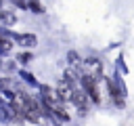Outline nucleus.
I'll return each instance as SVG.
<instances>
[{"instance_id": "7ed1b4c3", "label": "nucleus", "mask_w": 134, "mask_h": 126, "mask_svg": "<svg viewBox=\"0 0 134 126\" xmlns=\"http://www.w3.org/2000/svg\"><path fill=\"white\" fill-rule=\"evenodd\" d=\"M73 92H75V86H73L69 80H61V82H59V86H57V94L61 97L63 103L73 101Z\"/></svg>"}, {"instance_id": "20e7f679", "label": "nucleus", "mask_w": 134, "mask_h": 126, "mask_svg": "<svg viewBox=\"0 0 134 126\" xmlns=\"http://www.w3.org/2000/svg\"><path fill=\"white\" fill-rule=\"evenodd\" d=\"M71 103H75L80 109H86V107H88V97H86V92L80 90V88H75V92H73V101H71Z\"/></svg>"}, {"instance_id": "39448f33", "label": "nucleus", "mask_w": 134, "mask_h": 126, "mask_svg": "<svg viewBox=\"0 0 134 126\" xmlns=\"http://www.w3.org/2000/svg\"><path fill=\"white\" fill-rule=\"evenodd\" d=\"M19 42H21V46H25V48H34L36 46V36H31V34H23V36H19Z\"/></svg>"}, {"instance_id": "0eeeda50", "label": "nucleus", "mask_w": 134, "mask_h": 126, "mask_svg": "<svg viewBox=\"0 0 134 126\" xmlns=\"http://www.w3.org/2000/svg\"><path fill=\"white\" fill-rule=\"evenodd\" d=\"M15 23V15L8 10H0V25H13Z\"/></svg>"}, {"instance_id": "6e6552de", "label": "nucleus", "mask_w": 134, "mask_h": 126, "mask_svg": "<svg viewBox=\"0 0 134 126\" xmlns=\"http://www.w3.org/2000/svg\"><path fill=\"white\" fill-rule=\"evenodd\" d=\"M88 67L94 71V74H100V63L96 59H88Z\"/></svg>"}, {"instance_id": "423d86ee", "label": "nucleus", "mask_w": 134, "mask_h": 126, "mask_svg": "<svg viewBox=\"0 0 134 126\" xmlns=\"http://www.w3.org/2000/svg\"><path fill=\"white\" fill-rule=\"evenodd\" d=\"M107 86H109V90H111V94H113L115 103H117V105H121V90L115 86V82H113V80H109V84H107Z\"/></svg>"}, {"instance_id": "f257e3e1", "label": "nucleus", "mask_w": 134, "mask_h": 126, "mask_svg": "<svg viewBox=\"0 0 134 126\" xmlns=\"http://www.w3.org/2000/svg\"><path fill=\"white\" fill-rule=\"evenodd\" d=\"M42 103H44V107L50 111V113H54L57 118H61L63 122H67L69 120V113L65 111V103L61 101V97L57 94V88H42Z\"/></svg>"}, {"instance_id": "f03ea898", "label": "nucleus", "mask_w": 134, "mask_h": 126, "mask_svg": "<svg viewBox=\"0 0 134 126\" xmlns=\"http://www.w3.org/2000/svg\"><path fill=\"white\" fill-rule=\"evenodd\" d=\"M82 86H84V92H86L88 101H94V103L100 101V94H98V82H96L94 76H84V78H82Z\"/></svg>"}]
</instances>
